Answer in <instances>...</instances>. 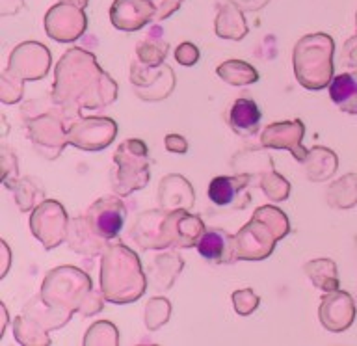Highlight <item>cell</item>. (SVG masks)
I'll use <instances>...</instances> for the list:
<instances>
[{"label": "cell", "mask_w": 357, "mask_h": 346, "mask_svg": "<svg viewBox=\"0 0 357 346\" xmlns=\"http://www.w3.org/2000/svg\"><path fill=\"white\" fill-rule=\"evenodd\" d=\"M100 287L106 300L114 303L138 300L145 290V279L142 276L138 257L125 246H112L102 257Z\"/></svg>", "instance_id": "6da1fadb"}, {"label": "cell", "mask_w": 357, "mask_h": 346, "mask_svg": "<svg viewBox=\"0 0 357 346\" xmlns=\"http://www.w3.org/2000/svg\"><path fill=\"white\" fill-rule=\"evenodd\" d=\"M289 233V220L275 206H261L238 234H234L236 259L259 261L272 253L275 240Z\"/></svg>", "instance_id": "7a4b0ae2"}, {"label": "cell", "mask_w": 357, "mask_h": 346, "mask_svg": "<svg viewBox=\"0 0 357 346\" xmlns=\"http://www.w3.org/2000/svg\"><path fill=\"white\" fill-rule=\"evenodd\" d=\"M333 38L309 33L294 47V73L307 89L326 88L333 75Z\"/></svg>", "instance_id": "3957f363"}, {"label": "cell", "mask_w": 357, "mask_h": 346, "mask_svg": "<svg viewBox=\"0 0 357 346\" xmlns=\"http://www.w3.org/2000/svg\"><path fill=\"white\" fill-rule=\"evenodd\" d=\"M117 173L114 175V190L121 195L130 194L132 190L144 188L149 181L147 166V147L142 140H127L116 151Z\"/></svg>", "instance_id": "277c9868"}, {"label": "cell", "mask_w": 357, "mask_h": 346, "mask_svg": "<svg viewBox=\"0 0 357 346\" xmlns=\"http://www.w3.org/2000/svg\"><path fill=\"white\" fill-rule=\"evenodd\" d=\"M86 22L82 8L60 2L47 11L45 30L56 41H75L86 30Z\"/></svg>", "instance_id": "5b68a950"}, {"label": "cell", "mask_w": 357, "mask_h": 346, "mask_svg": "<svg viewBox=\"0 0 357 346\" xmlns=\"http://www.w3.org/2000/svg\"><path fill=\"white\" fill-rule=\"evenodd\" d=\"M125 216H127L125 206L121 201L114 200V197H100L89 206L88 214H86L95 233L105 240L114 239L121 231Z\"/></svg>", "instance_id": "8992f818"}, {"label": "cell", "mask_w": 357, "mask_h": 346, "mask_svg": "<svg viewBox=\"0 0 357 346\" xmlns=\"http://www.w3.org/2000/svg\"><path fill=\"white\" fill-rule=\"evenodd\" d=\"M116 134V123L112 119H82L67 134V142L80 149H100L110 144Z\"/></svg>", "instance_id": "52a82bcc"}, {"label": "cell", "mask_w": 357, "mask_h": 346, "mask_svg": "<svg viewBox=\"0 0 357 346\" xmlns=\"http://www.w3.org/2000/svg\"><path fill=\"white\" fill-rule=\"evenodd\" d=\"M356 318V306L348 292L331 290L322 298L320 306V320L329 331H344L351 326Z\"/></svg>", "instance_id": "ba28073f"}, {"label": "cell", "mask_w": 357, "mask_h": 346, "mask_svg": "<svg viewBox=\"0 0 357 346\" xmlns=\"http://www.w3.org/2000/svg\"><path fill=\"white\" fill-rule=\"evenodd\" d=\"M155 6L151 0H116L110 8L112 24L125 32H134L153 21Z\"/></svg>", "instance_id": "9c48e42d"}, {"label": "cell", "mask_w": 357, "mask_h": 346, "mask_svg": "<svg viewBox=\"0 0 357 346\" xmlns=\"http://www.w3.org/2000/svg\"><path fill=\"white\" fill-rule=\"evenodd\" d=\"M303 123L298 121H284V123H273L262 133V145L264 147H283V149H290L294 155L296 160L303 162L307 156V151L301 145V138H303Z\"/></svg>", "instance_id": "30bf717a"}, {"label": "cell", "mask_w": 357, "mask_h": 346, "mask_svg": "<svg viewBox=\"0 0 357 346\" xmlns=\"http://www.w3.org/2000/svg\"><path fill=\"white\" fill-rule=\"evenodd\" d=\"M197 251L203 259L212 264H223V262L236 261V248H234V236L223 233V231H205L197 240Z\"/></svg>", "instance_id": "8fae6325"}, {"label": "cell", "mask_w": 357, "mask_h": 346, "mask_svg": "<svg viewBox=\"0 0 357 346\" xmlns=\"http://www.w3.org/2000/svg\"><path fill=\"white\" fill-rule=\"evenodd\" d=\"M250 183V175H234V177H216L208 184V197L218 206H233L236 197L244 194L245 186ZM236 206V205H234Z\"/></svg>", "instance_id": "7c38bea8"}, {"label": "cell", "mask_w": 357, "mask_h": 346, "mask_svg": "<svg viewBox=\"0 0 357 346\" xmlns=\"http://www.w3.org/2000/svg\"><path fill=\"white\" fill-rule=\"evenodd\" d=\"M261 117L262 114L255 100L236 99L229 110V125L236 134L248 136V134L257 133Z\"/></svg>", "instance_id": "4fadbf2b"}, {"label": "cell", "mask_w": 357, "mask_h": 346, "mask_svg": "<svg viewBox=\"0 0 357 346\" xmlns=\"http://www.w3.org/2000/svg\"><path fill=\"white\" fill-rule=\"evenodd\" d=\"M329 97L340 110L357 116V77L354 73H342L329 82Z\"/></svg>", "instance_id": "5bb4252c"}, {"label": "cell", "mask_w": 357, "mask_h": 346, "mask_svg": "<svg viewBox=\"0 0 357 346\" xmlns=\"http://www.w3.org/2000/svg\"><path fill=\"white\" fill-rule=\"evenodd\" d=\"M216 33L227 39H242L248 33L244 15L236 4H223L216 19Z\"/></svg>", "instance_id": "9a60e30c"}, {"label": "cell", "mask_w": 357, "mask_h": 346, "mask_svg": "<svg viewBox=\"0 0 357 346\" xmlns=\"http://www.w3.org/2000/svg\"><path fill=\"white\" fill-rule=\"evenodd\" d=\"M305 272L312 283L322 290H337L339 289V278H337V268L335 262L329 259H317L305 264Z\"/></svg>", "instance_id": "2e32d148"}, {"label": "cell", "mask_w": 357, "mask_h": 346, "mask_svg": "<svg viewBox=\"0 0 357 346\" xmlns=\"http://www.w3.org/2000/svg\"><path fill=\"white\" fill-rule=\"evenodd\" d=\"M311 160L305 162V172L307 177L314 179V181H322V179L333 175L335 170H337V158L331 151L322 149V147H314L311 151Z\"/></svg>", "instance_id": "e0dca14e"}, {"label": "cell", "mask_w": 357, "mask_h": 346, "mask_svg": "<svg viewBox=\"0 0 357 346\" xmlns=\"http://www.w3.org/2000/svg\"><path fill=\"white\" fill-rule=\"evenodd\" d=\"M329 203L339 209H350L357 203V175L340 179L329 190Z\"/></svg>", "instance_id": "ac0fdd59"}, {"label": "cell", "mask_w": 357, "mask_h": 346, "mask_svg": "<svg viewBox=\"0 0 357 346\" xmlns=\"http://www.w3.org/2000/svg\"><path fill=\"white\" fill-rule=\"evenodd\" d=\"M218 75L222 78H225L229 84H233V86H244V84H251L257 82V71L250 63H244V61H225L222 66L218 67Z\"/></svg>", "instance_id": "d6986e66"}, {"label": "cell", "mask_w": 357, "mask_h": 346, "mask_svg": "<svg viewBox=\"0 0 357 346\" xmlns=\"http://www.w3.org/2000/svg\"><path fill=\"white\" fill-rule=\"evenodd\" d=\"M167 54V43L164 39L155 38L153 33L145 36V39L138 45L139 60H144L149 67H160V61Z\"/></svg>", "instance_id": "ffe728a7"}, {"label": "cell", "mask_w": 357, "mask_h": 346, "mask_svg": "<svg viewBox=\"0 0 357 346\" xmlns=\"http://www.w3.org/2000/svg\"><path fill=\"white\" fill-rule=\"evenodd\" d=\"M151 2L155 6V17H153L155 22L164 21L169 15H173L183 4V0H151Z\"/></svg>", "instance_id": "44dd1931"}, {"label": "cell", "mask_w": 357, "mask_h": 346, "mask_svg": "<svg viewBox=\"0 0 357 346\" xmlns=\"http://www.w3.org/2000/svg\"><path fill=\"white\" fill-rule=\"evenodd\" d=\"M233 300L236 311L242 313V315H248V313H250L251 309H255L257 303H259V298H257L250 289L242 290V292H234Z\"/></svg>", "instance_id": "7402d4cb"}, {"label": "cell", "mask_w": 357, "mask_h": 346, "mask_svg": "<svg viewBox=\"0 0 357 346\" xmlns=\"http://www.w3.org/2000/svg\"><path fill=\"white\" fill-rule=\"evenodd\" d=\"M175 58H177L178 63H183V66H194L195 61L199 60V50H197L195 45L183 43L177 47Z\"/></svg>", "instance_id": "603a6c76"}, {"label": "cell", "mask_w": 357, "mask_h": 346, "mask_svg": "<svg viewBox=\"0 0 357 346\" xmlns=\"http://www.w3.org/2000/svg\"><path fill=\"white\" fill-rule=\"evenodd\" d=\"M342 61L346 63V67H350V71L357 77V36L346 41L344 52H342Z\"/></svg>", "instance_id": "cb8c5ba5"}, {"label": "cell", "mask_w": 357, "mask_h": 346, "mask_svg": "<svg viewBox=\"0 0 357 346\" xmlns=\"http://www.w3.org/2000/svg\"><path fill=\"white\" fill-rule=\"evenodd\" d=\"M166 149L172 151V153H186L188 151V144L183 136H177V134H169L166 138Z\"/></svg>", "instance_id": "d4e9b609"}, {"label": "cell", "mask_w": 357, "mask_h": 346, "mask_svg": "<svg viewBox=\"0 0 357 346\" xmlns=\"http://www.w3.org/2000/svg\"><path fill=\"white\" fill-rule=\"evenodd\" d=\"M233 2L238 6V8H242V10L253 11V10H261L268 0H233Z\"/></svg>", "instance_id": "484cf974"}, {"label": "cell", "mask_w": 357, "mask_h": 346, "mask_svg": "<svg viewBox=\"0 0 357 346\" xmlns=\"http://www.w3.org/2000/svg\"><path fill=\"white\" fill-rule=\"evenodd\" d=\"M60 2H66V4L78 6V8H84V6L88 4V0H60Z\"/></svg>", "instance_id": "4316f807"}, {"label": "cell", "mask_w": 357, "mask_h": 346, "mask_svg": "<svg viewBox=\"0 0 357 346\" xmlns=\"http://www.w3.org/2000/svg\"><path fill=\"white\" fill-rule=\"evenodd\" d=\"M356 24H357V15H356Z\"/></svg>", "instance_id": "83f0119b"}]
</instances>
